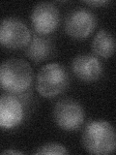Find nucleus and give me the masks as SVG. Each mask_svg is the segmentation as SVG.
<instances>
[{"label": "nucleus", "instance_id": "obj_6", "mask_svg": "<svg viewBox=\"0 0 116 155\" xmlns=\"http://www.w3.org/2000/svg\"><path fill=\"white\" fill-rule=\"evenodd\" d=\"M30 19L36 33L47 36L55 31L59 25L60 14L54 4L42 2L33 8Z\"/></svg>", "mask_w": 116, "mask_h": 155}, {"label": "nucleus", "instance_id": "obj_14", "mask_svg": "<svg viewBox=\"0 0 116 155\" xmlns=\"http://www.w3.org/2000/svg\"><path fill=\"white\" fill-rule=\"evenodd\" d=\"M1 154H23V152L18 151V150H14V149H7L2 151Z\"/></svg>", "mask_w": 116, "mask_h": 155}, {"label": "nucleus", "instance_id": "obj_12", "mask_svg": "<svg viewBox=\"0 0 116 155\" xmlns=\"http://www.w3.org/2000/svg\"><path fill=\"white\" fill-rule=\"evenodd\" d=\"M69 151L67 148L60 143H48L42 145L41 147H39L35 154L39 155H55V154H68Z\"/></svg>", "mask_w": 116, "mask_h": 155}, {"label": "nucleus", "instance_id": "obj_4", "mask_svg": "<svg viewBox=\"0 0 116 155\" xmlns=\"http://www.w3.org/2000/svg\"><path fill=\"white\" fill-rule=\"evenodd\" d=\"M32 34L25 22L14 17L0 21V46L9 50H21L30 42Z\"/></svg>", "mask_w": 116, "mask_h": 155}, {"label": "nucleus", "instance_id": "obj_3", "mask_svg": "<svg viewBox=\"0 0 116 155\" xmlns=\"http://www.w3.org/2000/svg\"><path fill=\"white\" fill-rule=\"evenodd\" d=\"M69 82L70 77L64 66L59 63H47L38 72L36 89L45 98H53L64 92Z\"/></svg>", "mask_w": 116, "mask_h": 155}, {"label": "nucleus", "instance_id": "obj_1", "mask_svg": "<svg viewBox=\"0 0 116 155\" xmlns=\"http://www.w3.org/2000/svg\"><path fill=\"white\" fill-rule=\"evenodd\" d=\"M33 78V69L26 60L9 58L0 64V88L8 94L26 92L32 85Z\"/></svg>", "mask_w": 116, "mask_h": 155}, {"label": "nucleus", "instance_id": "obj_2", "mask_svg": "<svg viewBox=\"0 0 116 155\" xmlns=\"http://www.w3.org/2000/svg\"><path fill=\"white\" fill-rule=\"evenodd\" d=\"M81 143L84 149L91 154H111L116 147L115 130L108 121H91L82 132Z\"/></svg>", "mask_w": 116, "mask_h": 155}, {"label": "nucleus", "instance_id": "obj_8", "mask_svg": "<svg viewBox=\"0 0 116 155\" xmlns=\"http://www.w3.org/2000/svg\"><path fill=\"white\" fill-rule=\"evenodd\" d=\"M24 119V108L16 95H0V128L11 130L18 127Z\"/></svg>", "mask_w": 116, "mask_h": 155}, {"label": "nucleus", "instance_id": "obj_7", "mask_svg": "<svg viewBox=\"0 0 116 155\" xmlns=\"http://www.w3.org/2000/svg\"><path fill=\"white\" fill-rule=\"evenodd\" d=\"M96 25L97 18L93 13L86 9H77L68 15L65 31L72 39L82 40L93 33Z\"/></svg>", "mask_w": 116, "mask_h": 155}, {"label": "nucleus", "instance_id": "obj_9", "mask_svg": "<svg viewBox=\"0 0 116 155\" xmlns=\"http://www.w3.org/2000/svg\"><path fill=\"white\" fill-rule=\"evenodd\" d=\"M72 71L79 80L92 82L100 80L104 69L99 58L91 54H79L72 62Z\"/></svg>", "mask_w": 116, "mask_h": 155}, {"label": "nucleus", "instance_id": "obj_10", "mask_svg": "<svg viewBox=\"0 0 116 155\" xmlns=\"http://www.w3.org/2000/svg\"><path fill=\"white\" fill-rule=\"evenodd\" d=\"M52 48L50 39L36 33L31 37L30 42L25 47V54L33 62L40 63L50 57Z\"/></svg>", "mask_w": 116, "mask_h": 155}, {"label": "nucleus", "instance_id": "obj_11", "mask_svg": "<svg viewBox=\"0 0 116 155\" xmlns=\"http://www.w3.org/2000/svg\"><path fill=\"white\" fill-rule=\"evenodd\" d=\"M115 50L114 38L105 29H101L96 34L92 42V51L100 57L109 58L112 56Z\"/></svg>", "mask_w": 116, "mask_h": 155}, {"label": "nucleus", "instance_id": "obj_13", "mask_svg": "<svg viewBox=\"0 0 116 155\" xmlns=\"http://www.w3.org/2000/svg\"><path fill=\"white\" fill-rule=\"evenodd\" d=\"M108 3V1H105V0H93V1H85V4L90 5V6H93V7L103 6V5H105Z\"/></svg>", "mask_w": 116, "mask_h": 155}, {"label": "nucleus", "instance_id": "obj_5", "mask_svg": "<svg viewBox=\"0 0 116 155\" xmlns=\"http://www.w3.org/2000/svg\"><path fill=\"white\" fill-rule=\"evenodd\" d=\"M53 119L56 125L64 131H76L84 122V110L81 105L72 99H61L53 108Z\"/></svg>", "mask_w": 116, "mask_h": 155}]
</instances>
